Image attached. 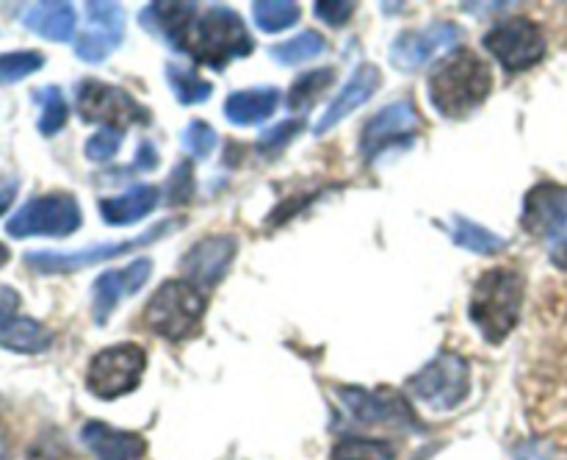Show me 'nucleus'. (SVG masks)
Segmentation results:
<instances>
[{
  "label": "nucleus",
  "mask_w": 567,
  "mask_h": 460,
  "mask_svg": "<svg viewBox=\"0 0 567 460\" xmlns=\"http://www.w3.org/2000/svg\"><path fill=\"white\" fill-rule=\"evenodd\" d=\"M316 14L330 25H343L354 14V3H316Z\"/></svg>",
  "instance_id": "c9c22d12"
},
{
  "label": "nucleus",
  "mask_w": 567,
  "mask_h": 460,
  "mask_svg": "<svg viewBox=\"0 0 567 460\" xmlns=\"http://www.w3.org/2000/svg\"><path fill=\"white\" fill-rule=\"evenodd\" d=\"M81 441L97 460H144L147 441L138 432L116 430L105 421H89L81 430Z\"/></svg>",
  "instance_id": "a211bd4d"
},
{
  "label": "nucleus",
  "mask_w": 567,
  "mask_h": 460,
  "mask_svg": "<svg viewBox=\"0 0 567 460\" xmlns=\"http://www.w3.org/2000/svg\"><path fill=\"white\" fill-rule=\"evenodd\" d=\"M515 460H551V454L540 441H526L515 449Z\"/></svg>",
  "instance_id": "e433bc0d"
},
{
  "label": "nucleus",
  "mask_w": 567,
  "mask_h": 460,
  "mask_svg": "<svg viewBox=\"0 0 567 460\" xmlns=\"http://www.w3.org/2000/svg\"><path fill=\"white\" fill-rule=\"evenodd\" d=\"M177 50L197 59L199 64L221 70L233 59H244L252 53V37L236 11L227 6H210L205 14L194 17Z\"/></svg>",
  "instance_id": "7ed1b4c3"
},
{
  "label": "nucleus",
  "mask_w": 567,
  "mask_h": 460,
  "mask_svg": "<svg viewBox=\"0 0 567 460\" xmlns=\"http://www.w3.org/2000/svg\"><path fill=\"white\" fill-rule=\"evenodd\" d=\"M302 131V120H291V122H280V125L266 127L264 136H260V150L271 153V150H280L291 142L297 133Z\"/></svg>",
  "instance_id": "f704fd0d"
},
{
  "label": "nucleus",
  "mask_w": 567,
  "mask_h": 460,
  "mask_svg": "<svg viewBox=\"0 0 567 460\" xmlns=\"http://www.w3.org/2000/svg\"><path fill=\"white\" fill-rule=\"evenodd\" d=\"M37 100H39V105H42V116H39V133H42V136H55V133L64 127L66 114H70L64 92H61L59 86H44L42 92H37Z\"/></svg>",
  "instance_id": "cd10ccee"
},
{
  "label": "nucleus",
  "mask_w": 567,
  "mask_h": 460,
  "mask_svg": "<svg viewBox=\"0 0 567 460\" xmlns=\"http://www.w3.org/2000/svg\"><path fill=\"white\" fill-rule=\"evenodd\" d=\"M460 39H463V28L454 25V22H435V25H426L421 31H404L393 42L391 61L402 72H415L437 55L449 53Z\"/></svg>",
  "instance_id": "9b49d317"
},
{
  "label": "nucleus",
  "mask_w": 567,
  "mask_h": 460,
  "mask_svg": "<svg viewBox=\"0 0 567 460\" xmlns=\"http://www.w3.org/2000/svg\"><path fill=\"white\" fill-rule=\"evenodd\" d=\"M341 399L354 419L365 425H408L413 421V408L402 393H393L388 388L380 391H365V388H341Z\"/></svg>",
  "instance_id": "f3484780"
},
{
  "label": "nucleus",
  "mask_w": 567,
  "mask_h": 460,
  "mask_svg": "<svg viewBox=\"0 0 567 460\" xmlns=\"http://www.w3.org/2000/svg\"><path fill=\"white\" fill-rule=\"evenodd\" d=\"M520 225L532 236L543 238L554 264L567 269V188L551 186V183L532 188L526 194Z\"/></svg>",
  "instance_id": "39448f33"
},
{
  "label": "nucleus",
  "mask_w": 567,
  "mask_h": 460,
  "mask_svg": "<svg viewBox=\"0 0 567 460\" xmlns=\"http://www.w3.org/2000/svg\"><path fill=\"white\" fill-rule=\"evenodd\" d=\"M17 197V183H9V186H0V216L11 208Z\"/></svg>",
  "instance_id": "ea45409f"
},
{
  "label": "nucleus",
  "mask_w": 567,
  "mask_h": 460,
  "mask_svg": "<svg viewBox=\"0 0 567 460\" xmlns=\"http://www.w3.org/2000/svg\"><path fill=\"white\" fill-rule=\"evenodd\" d=\"M332 460H396V449L380 438H341L332 447Z\"/></svg>",
  "instance_id": "a878e982"
},
{
  "label": "nucleus",
  "mask_w": 567,
  "mask_h": 460,
  "mask_svg": "<svg viewBox=\"0 0 567 460\" xmlns=\"http://www.w3.org/2000/svg\"><path fill=\"white\" fill-rule=\"evenodd\" d=\"M86 11L94 31L81 33V39L75 42V53L83 61L100 64L120 48L122 33H125V14L116 3H86Z\"/></svg>",
  "instance_id": "dca6fc26"
},
{
  "label": "nucleus",
  "mask_w": 567,
  "mask_h": 460,
  "mask_svg": "<svg viewBox=\"0 0 567 460\" xmlns=\"http://www.w3.org/2000/svg\"><path fill=\"white\" fill-rule=\"evenodd\" d=\"M147 369V352L138 344H114L92 358L86 369V388L100 399L131 393Z\"/></svg>",
  "instance_id": "0eeeda50"
},
{
  "label": "nucleus",
  "mask_w": 567,
  "mask_h": 460,
  "mask_svg": "<svg viewBox=\"0 0 567 460\" xmlns=\"http://www.w3.org/2000/svg\"><path fill=\"white\" fill-rule=\"evenodd\" d=\"M9 258H11V249L6 247L3 242H0V269H3V266L9 264Z\"/></svg>",
  "instance_id": "a19ab883"
},
{
  "label": "nucleus",
  "mask_w": 567,
  "mask_h": 460,
  "mask_svg": "<svg viewBox=\"0 0 567 460\" xmlns=\"http://www.w3.org/2000/svg\"><path fill=\"white\" fill-rule=\"evenodd\" d=\"M155 164H158V155H155L153 144H147V142H144V144H142V150H138V159H136V166H138V172H144V170H153Z\"/></svg>",
  "instance_id": "58836bf2"
},
{
  "label": "nucleus",
  "mask_w": 567,
  "mask_h": 460,
  "mask_svg": "<svg viewBox=\"0 0 567 460\" xmlns=\"http://www.w3.org/2000/svg\"><path fill=\"white\" fill-rule=\"evenodd\" d=\"M485 50L507 72H524L546 55V33L529 17H513L485 33Z\"/></svg>",
  "instance_id": "1a4fd4ad"
},
{
  "label": "nucleus",
  "mask_w": 567,
  "mask_h": 460,
  "mask_svg": "<svg viewBox=\"0 0 567 460\" xmlns=\"http://www.w3.org/2000/svg\"><path fill=\"white\" fill-rule=\"evenodd\" d=\"M380 83H382L380 67L377 64L358 67V72L352 75V81L343 86V92L338 94V98L330 103V109L324 111V116H321L319 125H316V133L321 136V133H327L330 127H336L341 120H347V116L352 114V111H358L360 105L369 103V100L377 94V89H380Z\"/></svg>",
  "instance_id": "6ab92c4d"
},
{
  "label": "nucleus",
  "mask_w": 567,
  "mask_h": 460,
  "mask_svg": "<svg viewBox=\"0 0 567 460\" xmlns=\"http://www.w3.org/2000/svg\"><path fill=\"white\" fill-rule=\"evenodd\" d=\"M153 275V260L150 258H136L125 266V269H111L105 275H100L94 280L92 288V308H94V321L105 325L109 316L114 314L116 303L125 294L142 292L144 283Z\"/></svg>",
  "instance_id": "4468645a"
},
{
  "label": "nucleus",
  "mask_w": 567,
  "mask_h": 460,
  "mask_svg": "<svg viewBox=\"0 0 567 460\" xmlns=\"http://www.w3.org/2000/svg\"><path fill=\"white\" fill-rule=\"evenodd\" d=\"M454 242L476 255H493V253H502V249L507 247V242H504L502 236L491 233L487 227L476 225V222L460 219V216L454 219Z\"/></svg>",
  "instance_id": "bb28decb"
},
{
  "label": "nucleus",
  "mask_w": 567,
  "mask_h": 460,
  "mask_svg": "<svg viewBox=\"0 0 567 460\" xmlns=\"http://www.w3.org/2000/svg\"><path fill=\"white\" fill-rule=\"evenodd\" d=\"M419 125V109L410 100H399V103H391L380 114L371 116L369 125L363 127V136H360V150H363L365 159H374L380 150L391 147L393 142H404V139L413 136Z\"/></svg>",
  "instance_id": "ddd939ff"
},
{
  "label": "nucleus",
  "mask_w": 567,
  "mask_h": 460,
  "mask_svg": "<svg viewBox=\"0 0 567 460\" xmlns=\"http://www.w3.org/2000/svg\"><path fill=\"white\" fill-rule=\"evenodd\" d=\"M255 20L266 33H280L299 22V6L282 3V0H264L255 3Z\"/></svg>",
  "instance_id": "c756f323"
},
{
  "label": "nucleus",
  "mask_w": 567,
  "mask_h": 460,
  "mask_svg": "<svg viewBox=\"0 0 567 460\" xmlns=\"http://www.w3.org/2000/svg\"><path fill=\"white\" fill-rule=\"evenodd\" d=\"M493 89V72L474 50H454L430 78V100L449 120H463L480 109Z\"/></svg>",
  "instance_id": "f257e3e1"
},
{
  "label": "nucleus",
  "mask_w": 567,
  "mask_h": 460,
  "mask_svg": "<svg viewBox=\"0 0 567 460\" xmlns=\"http://www.w3.org/2000/svg\"><path fill=\"white\" fill-rule=\"evenodd\" d=\"M158 188L144 183V186H133L131 192L120 194V197L103 200L100 214H103V222H109V225H136L158 205Z\"/></svg>",
  "instance_id": "412c9836"
},
{
  "label": "nucleus",
  "mask_w": 567,
  "mask_h": 460,
  "mask_svg": "<svg viewBox=\"0 0 567 460\" xmlns=\"http://www.w3.org/2000/svg\"><path fill=\"white\" fill-rule=\"evenodd\" d=\"M22 25L50 42H66L75 37V9L70 3H37L22 14Z\"/></svg>",
  "instance_id": "4be33fe9"
},
{
  "label": "nucleus",
  "mask_w": 567,
  "mask_h": 460,
  "mask_svg": "<svg viewBox=\"0 0 567 460\" xmlns=\"http://www.w3.org/2000/svg\"><path fill=\"white\" fill-rule=\"evenodd\" d=\"M197 14L199 11L194 3H153L144 9L142 25L147 31L166 37L172 48H181L183 37H186L188 25H192Z\"/></svg>",
  "instance_id": "aec40b11"
},
{
  "label": "nucleus",
  "mask_w": 567,
  "mask_h": 460,
  "mask_svg": "<svg viewBox=\"0 0 567 460\" xmlns=\"http://www.w3.org/2000/svg\"><path fill=\"white\" fill-rule=\"evenodd\" d=\"M205 314V297L188 280H166L144 310V321L153 333L169 341H186L199 330Z\"/></svg>",
  "instance_id": "20e7f679"
},
{
  "label": "nucleus",
  "mask_w": 567,
  "mask_h": 460,
  "mask_svg": "<svg viewBox=\"0 0 567 460\" xmlns=\"http://www.w3.org/2000/svg\"><path fill=\"white\" fill-rule=\"evenodd\" d=\"M44 67V55L39 50H17V53H0V83H17L33 75Z\"/></svg>",
  "instance_id": "7c9ffc66"
},
{
  "label": "nucleus",
  "mask_w": 567,
  "mask_h": 460,
  "mask_svg": "<svg viewBox=\"0 0 567 460\" xmlns=\"http://www.w3.org/2000/svg\"><path fill=\"white\" fill-rule=\"evenodd\" d=\"M410 391L430 405L432 410H452L465 399L471 386L468 360L454 352H441L424 366L419 375L410 377Z\"/></svg>",
  "instance_id": "9d476101"
},
{
  "label": "nucleus",
  "mask_w": 567,
  "mask_h": 460,
  "mask_svg": "<svg viewBox=\"0 0 567 460\" xmlns=\"http://www.w3.org/2000/svg\"><path fill=\"white\" fill-rule=\"evenodd\" d=\"M169 222L166 225H158L155 231L144 233V236L133 238V242H116V244H97V247L89 249H75V253H28L25 264L31 269L44 272V275H61V272H78L83 266L100 264L105 258H116V255H125L131 249L142 247V244H150L153 238H158L161 233L169 231Z\"/></svg>",
  "instance_id": "f8f14e48"
},
{
  "label": "nucleus",
  "mask_w": 567,
  "mask_h": 460,
  "mask_svg": "<svg viewBox=\"0 0 567 460\" xmlns=\"http://www.w3.org/2000/svg\"><path fill=\"white\" fill-rule=\"evenodd\" d=\"M236 238L233 236H208L199 244H194L192 249L183 258L181 269L186 275V280L192 286L210 288L225 277V272L230 269L233 258H236Z\"/></svg>",
  "instance_id": "2eb2a0df"
},
{
  "label": "nucleus",
  "mask_w": 567,
  "mask_h": 460,
  "mask_svg": "<svg viewBox=\"0 0 567 460\" xmlns=\"http://www.w3.org/2000/svg\"><path fill=\"white\" fill-rule=\"evenodd\" d=\"M81 227V205L72 194L53 192L33 197L22 205L6 225V233L14 238L28 236H70Z\"/></svg>",
  "instance_id": "423d86ee"
},
{
  "label": "nucleus",
  "mask_w": 567,
  "mask_h": 460,
  "mask_svg": "<svg viewBox=\"0 0 567 460\" xmlns=\"http://www.w3.org/2000/svg\"><path fill=\"white\" fill-rule=\"evenodd\" d=\"M0 460H9V441H6L3 430H0Z\"/></svg>",
  "instance_id": "79ce46f5"
},
{
  "label": "nucleus",
  "mask_w": 567,
  "mask_h": 460,
  "mask_svg": "<svg viewBox=\"0 0 567 460\" xmlns=\"http://www.w3.org/2000/svg\"><path fill=\"white\" fill-rule=\"evenodd\" d=\"M327 50V42L321 33L316 31H305L299 33V37L288 39V42H280L271 48V55H275L280 64H302V61H310V59H319L321 53Z\"/></svg>",
  "instance_id": "393cba45"
},
{
  "label": "nucleus",
  "mask_w": 567,
  "mask_h": 460,
  "mask_svg": "<svg viewBox=\"0 0 567 460\" xmlns=\"http://www.w3.org/2000/svg\"><path fill=\"white\" fill-rule=\"evenodd\" d=\"M78 114L83 122H97L122 133L127 125L150 120V111L131 92L97 81V78H86L78 86Z\"/></svg>",
  "instance_id": "6e6552de"
},
{
  "label": "nucleus",
  "mask_w": 567,
  "mask_h": 460,
  "mask_svg": "<svg viewBox=\"0 0 567 460\" xmlns=\"http://www.w3.org/2000/svg\"><path fill=\"white\" fill-rule=\"evenodd\" d=\"M332 83V70H313L308 72V75L297 78L291 86V92H288L286 103L291 105V109H302V105H310L316 98H319L321 92H324L327 86Z\"/></svg>",
  "instance_id": "2f4dec72"
},
{
  "label": "nucleus",
  "mask_w": 567,
  "mask_h": 460,
  "mask_svg": "<svg viewBox=\"0 0 567 460\" xmlns=\"http://www.w3.org/2000/svg\"><path fill=\"white\" fill-rule=\"evenodd\" d=\"M20 305V294L9 286H0V319H9Z\"/></svg>",
  "instance_id": "4c0bfd02"
},
{
  "label": "nucleus",
  "mask_w": 567,
  "mask_h": 460,
  "mask_svg": "<svg viewBox=\"0 0 567 460\" xmlns=\"http://www.w3.org/2000/svg\"><path fill=\"white\" fill-rule=\"evenodd\" d=\"M524 277L507 266L487 269L471 294V321L491 344H502L515 330L524 308Z\"/></svg>",
  "instance_id": "f03ea898"
},
{
  "label": "nucleus",
  "mask_w": 567,
  "mask_h": 460,
  "mask_svg": "<svg viewBox=\"0 0 567 460\" xmlns=\"http://www.w3.org/2000/svg\"><path fill=\"white\" fill-rule=\"evenodd\" d=\"M277 105H280V92L275 86L244 89L227 98L225 114L233 125H258L275 114Z\"/></svg>",
  "instance_id": "5701e85b"
},
{
  "label": "nucleus",
  "mask_w": 567,
  "mask_h": 460,
  "mask_svg": "<svg viewBox=\"0 0 567 460\" xmlns=\"http://www.w3.org/2000/svg\"><path fill=\"white\" fill-rule=\"evenodd\" d=\"M53 344V333L37 319L28 316H9L0 319V347L11 349V352L37 355Z\"/></svg>",
  "instance_id": "b1692460"
},
{
  "label": "nucleus",
  "mask_w": 567,
  "mask_h": 460,
  "mask_svg": "<svg viewBox=\"0 0 567 460\" xmlns=\"http://www.w3.org/2000/svg\"><path fill=\"white\" fill-rule=\"evenodd\" d=\"M166 75H169V86L172 92H175V98L181 100L183 105H197V103H205V100L210 98V83L203 81V78L197 75V72L192 70H181V67H169L166 70Z\"/></svg>",
  "instance_id": "c85d7f7f"
},
{
  "label": "nucleus",
  "mask_w": 567,
  "mask_h": 460,
  "mask_svg": "<svg viewBox=\"0 0 567 460\" xmlns=\"http://www.w3.org/2000/svg\"><path fill=\"white\" fill-rule=\"evenodd\" d=\"M122 139H125V133H122V131L100 127V131L94 133V136H89V142H86V147H83V153H86L89 161H111L116 153H120Z\"/></svg>",
  "instance_id": "72a5a7b5"
},
{
  "label": "nucleus",
  "mask_w": 567,
  "mask_h": 460,
  "mask_svg": "<svg viewBox=\"0 0 567 460\" xmlns=\"http://www.w3.org/2000/svg\"><path fill=\"white\" fill-rule=\"evenodd\" d=\"M216 142H219V136H216L214 127H210L208 122H203V120L188 122L186 133H183V144L192 150L194 159H208V155L214 153Z\"/></svg>",
  "instance_id": "473e14b6"
}]
</instances>
